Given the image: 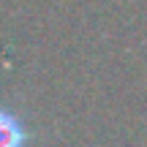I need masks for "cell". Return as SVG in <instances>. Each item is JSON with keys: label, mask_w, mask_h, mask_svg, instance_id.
Segmentation results:
<instances>
[{"label": "cell", "mask_w": 147, "mask_h": 147, "mask_svg": "<svg viewBox=\"0 0 147 147\" xmlns=\"http://www.w3.org/2000/svg\"><path fill=\"white\" fill-rule=\"evenodd\" d=\"M25 144H27L25 125L14 112L0 106V147H25Z\"/></svg>", "instance_id": "6da1fadb"}]
</instances>
